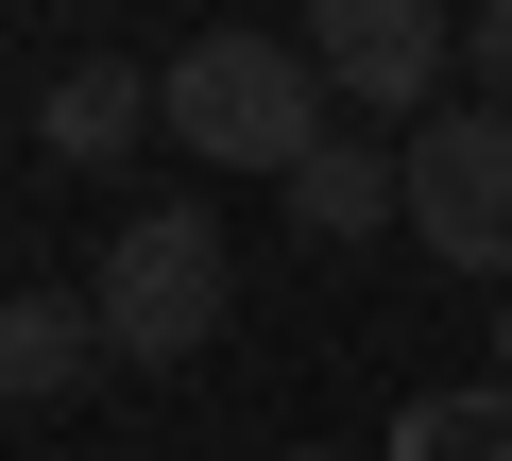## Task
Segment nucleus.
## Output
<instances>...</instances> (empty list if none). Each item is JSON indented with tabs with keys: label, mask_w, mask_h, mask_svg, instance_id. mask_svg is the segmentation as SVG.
Masks as SVG:
<instances>
[{
	"label": "nucleus",
	"mask_w": 512,
	"mask_h": 461,
	"mask_svg": "<svg viewBox=\"0 0 512 461\" xmlns=\"http://www.w3.org/2000/svg\"><path fill=\"white\" fill-rule=\"evenodd\" d=\"M410 240L478 291H512V103H427L410 120Z\"/></svg>",
	"instance_id": "3"
},
{
	"label": "nucleus",
	"mask_w": 512,
	"mask_h": 461,
	"mask_svg": "<svg viewBox=\"0 0 512 461\" xmlns=\"http://www.w3.org/2000/svg\"><path fill=\"white\" fill-rule=\"evenodd\" d=\"M120 342H103V291H69V274H35L18 308H0V393L18 410H52V393H86Z\"/></svg>",
	"instance_id": "7"
},
{
	"label": "nucleus",
	"mask_w": 512,
	"mask_h": 461,
	"mask_svg": "<svg viewBox=\"0 0 512 461\" xmlns=\"http://www.w3.org/2000/svg\"><path fill=\"white\" fill-rule=\"evenodd\" d=\"M291 240H376V222H410V137H325L308 171H274Z\"/></svg>",
	"instance_id": "6"
},
{
	"label": "nucleus",
	"mask_w": 512,
	"mask_h": 461,
	"mask_svg": "<svg viewBox=\"0 0 512 461\" xmlns=\"http://www.w3.org/2000/svg\"><path fill=\"white\" fill-rule=\"evenodd\" d=\"M495 376H512V291H495Z\"/></svg>",
	"instance_id": "10"
},
{
	"label": "nucleus",
	"mask_w": 512,
	"mask_h": 461,
	"mask_svg": "<svg viewBox=\"0 0 512 461\" xmlns=\"http://www.w3.org/2000/svg\"><path fill=\"white\" fill-rule=\"evenodd\" d=\"M325 52L308 35H188L171 52V154H205V171H308L325 154Z\"/></svg>",
	"instance_id": "1"
},
{
	"label": "nucleus",
	"mask_w": 512,
	"mask_h": 461,
	"mask_svg": "<svg viewBox=\"0 0 512 461\" xmlns=\"http://www.w3.org/2000/svg\"><path fill=\"white\" fill-rule=\"evenodd\" d=\"M274 461H342V444H274Z\"/></svg>",
	"instance_id": "11"
},
{
	"label": "nucleus",
	"mask_w": 512,
	"mask_h": 461,
	"mask_svg": "<svg viewBox=\"0 0 512 461\" xmlns=\"http://www.w3.org/2000/svg\"><path fill=\"white\" fill-rule=\"evenodd\" d=\"M86 291H103V342H120V359H205L239 257H222V222H205V205H137L120 240H103Z\"/></svg>",
	"instance_id": "2"
},
{
	"label": "nucleus",
	"mask_w": 512,
	"mask_h": 461,
	"mask_svg": "<svg viewBox=\"0 0 512 461\" xmlns=\"http://www.w3.org/2000/svg\"><path fill=\"white\" fill-rule=\"evenodd\" d=\"M461 86L512 103V0H461Z\"/></svg>",
	"instance_id": "9"
},
{
	"label": "nucleus",
	"mask_w": 512,
	"mask_h": 461,
	"mask_svg": "<svg viewBox=\"0 0 512 461\" xmlns=\"http://www.w3.org/2000/svg\"><path fill=\"white\" fill-rule=\"evenodd\" d=\"M308 52H325V86L359 103V120H427L444 86H461V0H308Z\"/></svg>",
	"instance_id": "4"
},
{
	"label": "nucleus",
	"mask_w": 512,
	"mask_h": 461,
	"mask_svg": "<svg viewBox=\"0 0 512 461\" xmlns=\"http://www.w3.org/2000/svg\"><path fill=\"white\" fill-rule=\"evenodd\" d=\"M393 461H512V376L410 393V410H393Z\"/></svg>",
	"instance_id": "8"
},
{
	"label": "nucleus",
	"mask_w": 512,
	"mask_h": 461,
	"mask_svg": "<svg viewBox=\"0 0 512 461\" xmlns=\"http://www.w3.org/2000/svg\"><path fill=\"white\" fill-rule=\"evenodd\" d=\"M154 137H171V69H120V52L52 69V103H35V154L52 171H137Z\"/></svg>",
	"instance_id": "5"
}]
</instances>
